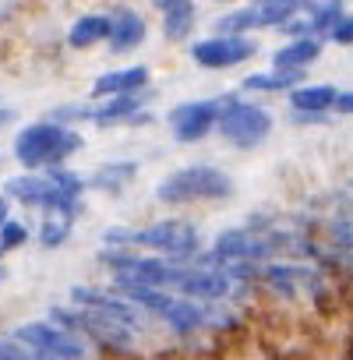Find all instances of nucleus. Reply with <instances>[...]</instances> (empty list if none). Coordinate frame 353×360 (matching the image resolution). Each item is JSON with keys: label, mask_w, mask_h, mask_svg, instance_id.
Wrapping results in <instances>:
<instances>
[{"label": "nucleus", "mask_w": 353, "mask_h": 360, "mask_svg": "<svg viewBox=\"0 0 353 360\" xmlns=\"http://www.w3.org/2000/svg\"><path fill=\"white\" fill-rule=\"evenodd\" d=\"M78 148H82V134L75 127H64L53 120H36V124L22 127L15 138V159L25 166V173L64 166V159L75 155Z\"/></svg>", "instance_id": "obj_1"}, {"label": "nucleus", "mask_w": 353, "mask_h": 360, "mask_svg": "<svg viewBox=\"0 0 353 360\" xmlns=\"http://www.w3.org/2000/svg\"><path fill=\"white\" fill-rule=\"evenodd\" d=\"M233 195V176L219 166H184L173 169L166 180L155 184V198L162 205H188V202H212V198H230Z\"/></svg>", "instance_id": "obj_2"}, {"label": "nucleus", "mask_w": 353, "mask_h": 360, "mask_svg": "<svg viewBox=\"0 0 353 360\" xmlns=\"http://www.w3.org/2000/svg\"><path fill=\"white\" fill-rule=\"evenodd\" d=\"M134 248H148V251H159V258L166 262L188 265V262H198L202 255V233L188 219H159L145 230H134Z\"/></svg>", "instance_id": "obj_3"}, {"label": "nucleus", "mask_w": 353, "mask_h": 360, "mask_svg": "<svg viewBox=\"0 0 353 360\" xmlns=\"http://www.w3.org/2000/svg\"><path fill=\"white\" fill-rule=\"evenodd\" d=\"M219 134L230 141V145H240V148H251L258 141L269 138L272 131V113L265 106H255V103H240L237 96H230V103L223 106V117H219Z\"/></svg>", "instance_id": "obj_4"}, {"label": "nucleus", "mask_w": 353, "mask_h": 360, "mask_svg": "<svg viewBox=\"0 0 353 360\" xmlns=\"http://www.w3.org/2000/svg\"><path fill=\"white\" fill-rule=\"evenodd\" d=\"M50 321L68 328V332H82V335H92L106 346H117V349H127L131 346V328L99 314V311H89V307H50Z\"/></svg>", "instance_id": "obj_5"}, {"label": "nucleus", "mask_w": 353, "mask_h": 360, "mask_svg": "<svg viewBox=\"0 0 353 360\" xmlns=\"http://www.w3.org/2000/svg\"><path fill=\"white\" fill-rule=\"evenodd\" d=\"M15 339L39 356H53V360H82L85 356L82 339L53 321H25L15 328Z\"/></svg>", "instance_id": "obj_6"}, {"label": "nucleus", "mask_w": 353, "mask_h": 360, "mask_svg": "<svg viewBox=\"0 0 353 360\" xmlns=\"http://www.w3.org/2000/svg\"><path fill=\"white\" fill-rule=\"evenodd\" d=\"M230 103V96H219V99H195V103H181L173 113H169V127H173V138L176 141H202L223 117V106Z\"/></svg>", "instance_id": "obj_7"}, {"label": "nucleus", "mask_w": 353, "mask_h": 360, "mask_svg": "<svg viewBox=\"0 0 353 360\" xmlns=\"http://www.w3.org/2000/svg\"><path fill=\"white\" fill-rule=\"evenodd\" d=\"M258 53L255 39L248 36H209V39H198L191 46V57L198 68H209V71H226V68H237L244 60H251Z\"/></svg>", "instance_id": "obj_8"}, {"label": "nucleus", "mask_w": 353, "mask_h": 360, "mask_svg": "<svg viewBox=\"0 0 353 360\" xmlns=\"http://www.w3.org/2000/svg\"><path fill=\"white\" fill-rule=\"evenodd\" d=\"M71 300L75 307H89V311H99L120 325H127L131 332L141 328V307H134L131 300H124L120 293H103V290H92V286H75L71 290Z\"/></svg>", "instance_id": "obj_9"}, {"label": "nucleus", "mask_w": 353, "mask_h": 360, "mask_svg": "<svg viewBox=\"0 0 353 360\" xmlns=\"http://www.w3.org/2000/svg\"><path fill=\"white\" fill-rule=\"evenodd\" d=\"M152 82V71L134 64V68H124V71H106L96 78L92 85V96L96 99H117V96H141Z\"/></svg>", "instance_id": "obj_10"}, {"label": "nucleus", "mask_w": 353, "mask_h": 360, "mask_svg": "<svg viewBox=\"0 0 353 360\" xmlns=\"http://www.w3.org/2000/svg\"><path fill=\"white\" fill-rule=\"evenodd\" d=\"M145 18L138 15V11H131V8H120L117 15H113V32H110V53H127V50H134V46H141L145 43Z\"/></svg>", "instance_id": "obj_11"}, {"label": "nucleus", "mask_w": 353, "mask_h": 360, "mask_svg": "<svg viewBox=\"0 0 353 360\" xmlns=\"http://www.w3.org/2000/svg\"><path fill=\"white\" fill-rule=\"evenodd\" d=\"M92 124H145L148 113H141V96H117L96 110H89Z\"/></svg>", "instance_id": "obj_12"}, {"label": "nucleus", "mask_w": 353, "mask_h": 360, "mask_svg": "<svg viewBox=\"0 0 353 360\" xmlns=\"http://www.w3.org/2000/svg\"><path fill=\"white\" fill-rule=\"evenodd\" d=\"M321 57V43L314 36L307 39H290L283 50L272 53V71H304Z\"/></svg>", "instance_id": "obj_13"}, {"label": "nucleus", "mask_w": 353, "mask_h": 360, "mask_svg": "<svg viewBox=\"0 0 353 360\" xmlns=\"http://www.w3.org/2000/svg\"><path fill=\"white\" fill-rule=\"evenodd\" d=\"M46 195H50L46 173H18V176H11L8 184H4V198H15V202H22V205L43 209Z\"/></svg>", "instance_id": "obj_14"}, {"label": "nucleus", "mask_w": 353, "mask_h": 360, "mask_svg": "<svg viewBox=\"0 0 353 360\" xmlns=\"http://www.w3.org/2000/svg\"><path fill=\"white\" fill-rule=\"evenodd\" d=\"M110 32H113V18L110 15H82L75 25H71V32H68V46H75V50H89V46H96V43H110Z\"/></svg>", "instance_id": "obj_15"}, {"label": "nucleus", "mask_w": 353, "mask_h": 360, "mask_svg": "<svg viewBox=\"0 0 353 360\" xmlns=\"http://www.w3.org/2000/svg\"><path fill=\"white\" fill-rule=\"evenodd\" d=\"M134 176H138V162L124 159V162H103V166L85 180V184L96 188V191H106V195H120Z\"/></svg>", "instance_id": "obj_16"}, {"label": "nucleus", "mask_w": 353, "mask_h": 360, "mask_svg": "<svg viewBox=\"0 0 353 360\" xmlns=\"http://www.w3.org/2000/svg\"><path fill=\"white\" fill-rule=\"evenodd\" d=\"M335 99H339V92L332 85H297L290 92V106L297 113H318V117L335 110Z\"/></svg>", "instance_id": "obj_17"}, {"label": "nucleus", "mask_w": 353, "mask_h": 360, "mask_svg": "<svg viewBox=\"0 0 353 360\" xmlns=\"http://www.w3.org/2000/svg\"><path fill=\"white\" fill-rule=\"evenodd\" d=\"M304 78V71H269V75H248L240 82L244 92H293V85Z\"/></svg>", "instance_id": "obj_18"}, {"label": "nucleus", "mask_w": 353, "mask_h": 360, "mask_svg": "<svg viewBox=\"0 0 353 360\" xmlns=\"http://www.w3.org/2000/svg\"><path fill=\"white\" fill-rule=\"evenodd\" d=\"M342 15H346L342 0H307V18L314 22V32H321V36H328L332 25H335Z\"/></svg>", "instance_id": "obj_19"}, {"label": "nucleus", "mask_w": 353, "mask_h": 360, "mask_svg": "<svg viewBox=\"0 0 353 360\" xmlns=\"http://www.w3.org/2000/svg\"><path fill=\"white\" fill-rule=\"evenodd\" d=\"M71 216H60V212H46L43 216V226H39V244L43 248H60L68 237H71Z\"/></svg>", "instance_id": "obj_20"}, {"label": "nucleus", "mask_w": 353, "mask_h": 360, "mask_svg": "<svg viewBox=\"0 0 353 360\" xmlns=\"http://www.w3.org/2000/svg\"><path fill=\"white\" fill-rule=\"evenodd\" d=\"M248 29H258V18H255V4L248 8H237L230 15H223L216 22V36H244Z\"/></svg>", "instance_id": "obj_21"}, {"label": "nucleus", "mask_w": 353, "mask_h": 360, "mask_svg": "<svg viewBox=\"0 0 353 360\" xmlns=\"http://www.w3.org/2000/svg\"><path fill=\"white\" fill-rule=\"evenodd\" d=\"M191 29H195V4H188V8H181V11L162 15V36H166L169 43L188 39V32H191Z\"/></svg>", "instance_id": "obj_22"}, {"label": "nucleus", "mask_w": 353, "mask_h": 360, "mask_svg": "<svg viewBox=\"0 0 353 360\" xmlns=\"http://www.w3.org/2000/svg\"><path fill=\"white\" fill-rule=\"evenodd\" d=\"M25 240H29V226L18 223V219H11L4 230H0V248H4V251H15V248H22Z\"/></svg>", "instance_id": "obj_23"}, {"label": "nucleus", "mask_w": 353, "mask_h": 360, "mask_svg": "<svg viewBox=\"0 0 353 360\" xmlns=\"http://www.w3.org/2000/svg\"><path fill=\"white\" fill-rule=\"evenodd\" d=\"M328 39H332V43H342V46H346V43H353V18H349V15H342V18L332 25Z\"/></svg>", "instance_id": "obj_24"}, {"label": "nucleus", "mask_w": 353, "mask_h": 360, "mask_svg": "<svg viewBox=\"0 0 353 360\" xmlns=\"http://www.w3.org/2000/svg\"><path fill=\"white\" fill-rule=\"evenodd\" d=\"M152 4H155L162 15H169V11H181V8H188L191 0H152Z\"/></svg>", "instance_id": "obj_25"}, {"label": "nucleus", "mask_w": 353, "mask_h": 360, "mask_svg": "<svg viewBox=\"0 0 353 360\" xmlns=\"http://www.w3.org/2000/svg\"><path fill=\"white\" fill-rule=\"evenodd\" d=\"M8 223H11V198L0 195V230H4Z\"/></svg>", "instance_id": "obj_26"}, {"label": "nucleus", "mask_w": 353, "mask_h": 360, "mask_svg": "<svg viewBox=\"0 0 353 360\" xmlns=\"http://www.w3.org/2000/svg\"><path fill=\"white\" fill-rule=\"evenodd\" d=\"M335 110H339V113H353V92H339Z\"/></svg>", "instance_id": "obj_27"}, {"label": "nucleus", "mask_w": 353, "mask_h": 360, "mask_svg": "<svg viewBox=\"0 0 353 360\" xmlns=\"http://www.w3.org/2000/svg\"><path fill=\"white\" fill-rule=\"evenodd\" d=\"M8 117H11V113H8V110H0V124H4V120H8Z\"/></svg>", "instance_id": "obj_28"}, {"label": "nucleus", "mask_w": 353, "mask_h": 360, "mask_svg": "<svg viewBox=\"0 0 353 360\" xmlns=\"http://www.w3.org/2000/svg\"><path fill=\"white\" fill-rule=\"evenodd\" d=\"M0 279H8V269H0Z\"/></svg>", "instance_id": "obj_29"}, {"label": "nucleus", "mask_w": 353, "mask_h": 360, "mask_svg": "<svg viewBox=\"0 0 353 360\" xmlns=\"http://www.w3.org/2000/svg\"><path fill=\"white\" fill-rule=\"evenodd\" d=\"M0 255H4V248H0Z\"/></svg>", "instance_id": "obj_30"}]
</instances>
